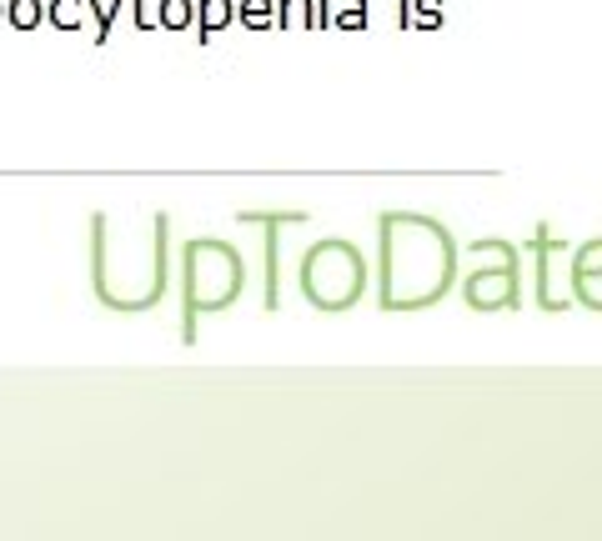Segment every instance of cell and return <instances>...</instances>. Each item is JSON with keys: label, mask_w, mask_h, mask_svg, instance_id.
Masks as SVG:
<instances>
[{"label": "cell", "mask_w": 602, "mask_h": 541, "mask_svg": "<svg viewBox=\"0 0 602 541\" xmlns=\"http://www.w3.org/2000/svg\"><path fill=\"white\" fill-rule=\"evenodd\" d=\"M296 281H301V296H307L317 311H347L367 291V261H362V251L352 241L327 236L301 256Z\"/></svg>", "instance_id": "2"}, {"label": "cell", "mask_w": 602, "mask_h": 541, "mask_svg": "<svg viewBox=\"0 0 602 541\" xmlns=\"http://www.w3.org/2000/svg\"><path fill=\"white\" fill-rule=\"evenodd\" d=\"M231 21H236V6H231V0H196V26H191V31H196L201 41H211V36L226 31Z\"/></svg>", "instance_id": "5"}, {"label": "cell", "mask_w": 602, "mask_h": 541, "mask_svg": "<svg viewBox=\"0 0 602 541\" xmlns=\"http://www.w3.org/2000/svg\"><path fill=\"white\" fill-rule=\"evenodd\" d=\"M236 21H241L246 31H276V0H241Z\"/></svg>", "instance_id": "7"}, {"label": "cell", "mask_w": 602, "mask_h": 541, "mask_svg": "<svg viewBox=\"0 0 602 541\" xmlns=\"http://www.w3.org/2000/svg\"><path fill=\"white\" fill-rule=\"evenodd\" d=\"M6 21H11L16 31H41L46 0H6Z\"/></svg>", "instance_id": "9"}, {"label": "cell", "mask_w": 602, "mask_h": 541, "mask_svg": "<svg viewBox=\"0 0 602 541\" xmlns=\"http://www.w3.org/2000/svg\"><path fill=\"white\" fill-rule=\"evenodd\" d=\"M86 11H91V0H51V6H46V21H51L56 31H81Z\"/></svg>", "instance_id": "6"}, {"label": "cell", "mask_w": 602, "mask_h": 541, "mask_svg": "<svg viewBox=\"0 0 602 541\" xmlns=\"http://www.w3.org/2000/svg\"><path fill=\"white\" fill-rule=\"evenodd\" d=\"M196 26V0H161V31H191Z\"/></svg>", "instance_id": "12"}, {"label": "cell", "mask_w": 602, "mask_h": 541, "mask_svg": "<svg viewBox=\"0 0 602 541\" xmlns=\"http://www.w3.org/2000/svg\"><path fill=\"white\" fill-rule=\"evenodd\" d=\"M136 31H161V0H131Z\"/></svg>", "instance_id": "13"}, {"label": "cell", "mask_w": 602, "mask_h": 541, "mask_svg": "<svg viewBox=\"0 0 602 541\" xmlns=\"http://www.w3.org/2000/svg\"><path fill=\"white\" fill-rule=\"evenodd\" d=\"M332 31H367V0H332Z\"/></svg>", "instance_id": "11"}, {"label": "cell", "mask_w": 602, "mask_h": 541, "mask_svg": "<svg viewBox=\"0 0 602 541\" xmlns=\"http://www.w3.org/2000/svg\"><path fill=\"white\" fill-rule=\"evenodd\" d=\"M382 306L387 311H422L437 306L457 286V241L437 216L392 211L382 216Z\"/></svg>", "instance_id": "1"}, {"label": "cell", "mask_w": 602, "mask_h": 541, "mask_svg": "<svg viewBox=\"0 0 602 541\" xmlns=\"http://www.w3.org/2000/svg\"><path fill=\"white\" fill-rule=\"evenodd\" d=\"M216 266H201V256L186 246V276H181V286H186V326H191V316H201V311H221V306H231L236 301V291H241V256L226 246V241H216V256H211Z\"/></svg>", "instance_id": "3"}, {"label": "cell", "mask_w": 602, "mask_h": 541, "mask_svg": "<svg viewBox=\"0 0 602 541\" xmlns=\"http://www.w3.org/2000/svg\"><path fill=\"white\" fill-rule=\"evenodd\" d=\"M472 311H517V251L502 246V271H472L462 281Z\"/></svg>", "instance_id": "4"}, {"label": "cell", "mask_w": 602, "mask_h": 541, "mask_svg": "<svg viewBox=\"0 0 602 541\" xmlns=\"http://www.w3.org/2000/svg\"><path fill=\"white\" fill-rule=\"evenodd\" d=\"M276 31H312V0H276Z\"/></svg>", "instance_id": "8"}, {"label": "cell", "mask_w": 602, "mask_h": 541, "mask_svg": "<svg viewBox=\"0 0 602 541\" xmlns=\"http://www.w3.org/2000/svg\"><path fill=\"white\" fill-rule=\"evenodd\" d=\"M0 21H6V0H0Z\"/></svg>", "instance_id": "14"}, {"label": "cell", "mask_w": 602, "mask_h": 541, "mask_svg": "<svg viewBox=\"0 0 602 541\" xmlns=\"http://www.w3.org/2000/svg\"><path fill=\"white\" fill-rule=\"evenodd\" d=\"M407 31H437L442 26V0H407Z\"/></svg>", "instance_id": "10"}]
</instances>
